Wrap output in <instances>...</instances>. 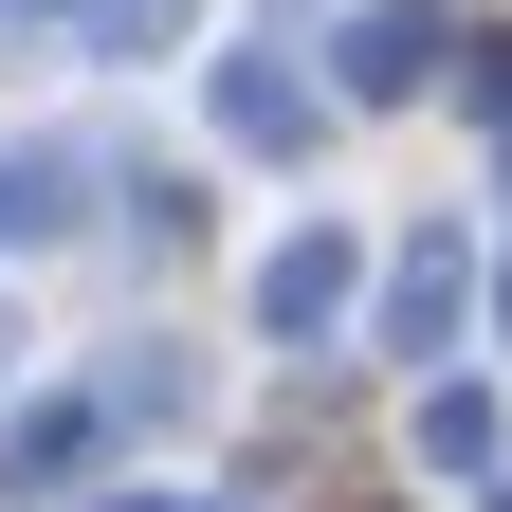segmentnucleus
I'll return each instance as SVG.
<instances>
[{
  "instance_id": "nucleus-1",
  "label": "nucleus",
  "mask_w": 512,
  "mask_h": 512,
  "mask_svg": "<svg viewBox=\"0 0 512 512\" xmlns=\"http://www.w3.org/2000/svg\"><path fill=\"white\" fill-rule=\"evenodd\" d=\"M202 110H220V147H311V74H275V55H238Z\"/></svg>"
},
{
  "instance_id": "nucleus-2",
  "label": "nucleus",
  "mask_w": 512,
  "mask_h": 512,
  "mask_svg": "<svg viewBox=\"0 0 512 512\" xmlns=\"http://www.w3.org/2000/svg\"><path fill=\"white\" fill-rule=\"evenodd\" d=\"M330 293H348V238H275V275H256V311H275V330H330Z\"/></svg>"
},
{
  "instance_id": "nucleus-3",
  "label": "nucleus",
  "mask_w": 512,
  "mask_h": 512,
  "mask_svg": "<svg viewBox=\"0 0 512 512\" xmlns=\"http://www.w3.org/2000/svg\"><path fill=\"white\" fill-rule=\"evenodd\" d=\"M165 19H183V0H92V55H110V37H165Z\"/></svg>"
}]
</instances>
